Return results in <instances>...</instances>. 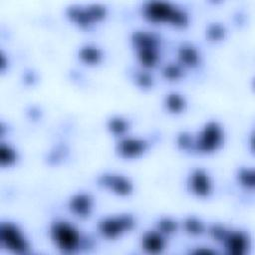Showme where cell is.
I'll return each instance as SVG.
<instances>
[{"mask_svg": "<svg viewBox=\"0 0 255 255\" xmlns=\"http://www.w3.org/2000/svg\"><path fill=\"white\" fill-rule=\"evenodd\" d=\"M105 132L113 139L132 132L133 121L123 113H111L103 120Z\"/></svg>", "mask_w": 255, "mask_h": 255, "instance_id": "18", "label": "cell"}, {"mask_svg": "<svg viewBox=\"0 0 255 255\" xmlns=\"http://www.w3.org/2000/svg\"><path fill=\"white\" fill-rule=\"evenodd\" d=\"M203 34L205 41L213 45H222L231 37L230 28L227 23L217 20L206 23Z\"/></svg>", "mask_w": 255, "mask_h": 255, "instance_id": "20", "label": "cell"}, {"mask_svg": "<svg viewBox=\"0 0 255 255\" xmlns=\"http://www.w3.org/2000/svg\"><path fill=\"white\" fill-rule=\"evenodd\" d=\"M160 109L169 117H181L188 113L190 109V100L188 96L180 90L170 89L165 91L160 97Z\"/></svg>", "mask_w": 255, "mask_h": 255, "instance_id": "17", "label": "cell"}, {"mask_svg": "<svg viewBox=\"0 0 255 255\" xmlns=\"http://www.w3.org/2000/svg\"><path fill=\"white\" fill-rule=\"evenodd\" d=\"M95 185L103 192L119 199H129L137 192L136 180L118 169H104L94 176Z\"/></svg>", "mask_w": 255, "mask_h": 255, "instance_id": "9", "label": "cell"}, {"mask_svg": "<svg viewBox=\"0 0 255 255\" xmlns=\"http://www.w3.org/2000/svg\"><path fill=\"white\" fill-rule=\"evenodd\" d=\"M182 185L186 194L198 201L212 199L217 192V181L209 168L203 165L190 166L185 172Z\"/></svg>", "mask_w": 255, "mask_h": 255, "instance_id": "10", "label": "cell"}, {"mask_svg": "<svg viewBox=\"0 0 255 255\" xmlns=\"http://www.w3.org/2000/svg\"><path fill=\"white\" fill-rule=\"evenodd\" d=\"M127 43L136 67L154 72L164 62L165 39L155 28L133 27L127 35Z\"/></svg>", "mask_w": 255, "mask_h": 255, "instance_id": "2", "label": "cell"}, {"mask_svg": "<svg viewBox=\"0 0 255 255\" xmlns=\"http://www.w3.org/2000/svg\"><path fill=\"white\" fill-rule=\"evenodd\" d=\"M0 246L13 255H29L33 252L31 238L18 222L11 219L0 222Z\"/></svg>", "mask_w": 255, "mask_h": 255, "instance_id": "11", "label": "cell"}, {"mask_svg": "<svg viewBox=\"0 0 255 255\" xmlns=\"http://www.w3.org/2000/svg\"><path fill=\"white\" fill-rule=\"evenodd\" d=\"M206 237L224 255H254V227L224 221L208 222Z\"/></svg>", "mask_w": 255, "mask_h": 255, "instance_id": "3", "label": "cell"}, {"mask_svg": "<svg viewBox=\"0 0 255 255\" xmlns=\"http://www.w3.org/2000/svg\"><path fill=\"white\" fill-rule=\"evenodd\" d=\"M139 224L136 213L130 210H121L103 214L94 226L98 240L107 243H116L133 233Z\"/></svg>", "mask_w": 255, "mask_h": 255, "instance_id": "6", "label": "cell"}, {"mask_svg": "<svg viewBox=\"0 0 255 255\" xmlns=\"http://www.w3.org/2000/svg\"><path fill=\"white\" fill-rule=\"evenodd\" d=\"M208 221L197 214H186L180 218V232L186 236L196 239L206 236Z\"/></svg>", "mask_w": 255, "mask_h": 255, "instance_id": "19", "label": "cell"}, {"mask_svg": "<svg viewBox=\"0 0 255 255\" xmlns=\"http://www.w3.org/2000/svg\"><path fill=\"white\" fill-rule=\"evenodd\" d=\"M70 216L54 214L46 223L45 233L50 245L60 254L78 255L95 247L98 238L90 237Z\"/></svg>", "mask_w": 255, "mask_h": 255, "instance_id": "1", "label": "cell"}, {"mask_svg": "<svg viewBox=\"0 0 255 255\" xmlns=\"http://www.w3.org/2000/svg\"><path fill=\"white\" fill-rule=\"evenodd\" d=\"M74 58L79 65L86 69H99L105 65L108 54L100 43L86 40L76 46Z\"/></svg>", "mask_w": 255, "mask_h": 255, "instance_id": "14", "label": "cell"}, {"mask_svg": "<svg viewBox=\"0 0 255 255\" xmlns=\"http://www.w3.org/2000/svg\"><path fill=\"white\" fill-rule=\"evenodd\" d=\"M188 254H195V255H220L219 249L214 244H195L190 245L187 251Z\"/></svg>", "mask_w": 255, "mask_h": 255, "instance_id": "24", "label": "cell"}, {"mask_svg": "<svg viewBox=\"0 0 255 255\" xmlns=\"http://www.w3.org/2000/svg\"><path fill=\"white\" fill-rule=\"evenodd\" d=\"M173 60L189 74L200 71L205 65V55L202 48L187 39L177 42L173 47Z\"/></svg>", "mask_w": 255, "mask_h": 255, "instance_id": "13", "label": "cell"}, {"mask_svg": "<svg viewBox=\"0 0 255 255\" xmlns=\"http://www.w3.org/2000/svg\"><path fill=\"white\" fill-rule=\"evenodd\" d=\"M21 160V153L19 149L11 142H0V166L5 168H12L16 166Z\"/></svg>", "mask_w": 255, "mask_h": 255, "instance_id": "23", "label": "cell"}, {"mask_svg": "<svg viewBox=\"0 0 255 255\" xmlns=\"http://www.w3.org/2000/svg\"><path fill=\"white\" fill-rule=\"evenodd\" d=\"M152 225L171 239L180 232V218L170 214H160L154 218Z\"/></svg>", "mask_w": 255, "mask_h": 255, "instance_id": "22", "label": "cell"}, {"mask_svg": "<svg viewBox=\"0 0 255 255\" xmlns=\"http://www.w3.org/2000/svg\"><path fill=\"white\" fill-rule=\"evenodd\" d=\"M138 16L150 27H168L186 30L192 24V14L181 4L168 0L142 1L137 8Z\"/></svg>", "mask_w": 255, "mask_h": 255, "instance_id": "5", "label": "cell"}, {"mask_svg": "<svg viewBox=\"0 0 255 255\" xmlns=\"http://www.w3.org/2000/svg\"><path fill=\"white\" fill-rule=\"evenodd\" d=\"M170 240V237L151 224L139 233L137 247L145 255H162L167 251Z\"/></svg>", "mask_w": 255, "mask_h": 255, "instance_id": "15", "label": "cell"}, {"mask_svg": "<svg viewBox=\"0 0 255 255\" xmlns=\"http://www.w3.org/2000/svg\"><path fill=\"white\" fill-rule=\"evenodd\" d=\"M158 74L160 79L166 83L177 84L185 81L190 75L184 68H182L173 59L167 60L160 65L158 68Z\"/></svg>", "mask_w": 255, "mask_h": 255, "instance_id": "21", "label": "cell"}, {"mask_svg": "<svg viewBox=\"0 0 255 255\" xmlns=\"http://www.w3.org/2000/svg\"><path fill=\"white\" fill-rule=\"evenodd\" d=\"M62 14L71 27L82 32H90L107 22L111 9L102 2L70 3L62 9Z\"/></svg>", "mask_w": 255, "mask_h": 255, "instance_id": "7", "label": "cell"}, {"mask_svg": "<svg viewBox=\"0 0 255 255\" xmlns=\"http://www.w3.org/2000/svg\"><path fill=\"white\" fill-rule=\"evenodd\" d=\"M232 182L242 195L255 197V161L237 163L232 170Z\"/></svg>", "mask_w": 255, "mask_h": 255, "instance_id": "16", "label": "cell"}, {"mask_svg": "<svg viewBox=\"0 0 255 255\" xmlns=\"http://www.w3.org/2000/svg\"><path fill=\"white\" fill-rule=\"evenodd\" d=\"M66 213L77 221H87L95 216L98 198L92 190L78 188L71 191L64 200Z\"/></svg>", "mask_w": 255, "mask_h": 255, "instance_id": "12", "label": "cell"}, {"mask_svg": "<svg viewBox=\"0 0 255 255\" xmlns=\"http://www.w3.org/2000/svg\"><path fill=\"white\" fill-rule=\"evenodd\" d=\"M229 140L226 124L219 118L204 119L194 130L188 129V146L186 154L211 157L221 153Z\"/></svg>", "mask_w": 255, "mask_h": 255, "instance_id": "4", "label": "cell"}, {"mask_svg": "<svg viewBox=\"0 0 255 255\" xmlns=\"http://www.w3.org/2000/svg\"><path fill=\"white\" fill-rule=\"evenodd\" d=\"M155 142L151 136L143 133L129 132L113 139V153L122 161L136 162L144 159L152 152Z\"/></svg>", "mask_w": 255, "mask_h": 255, "instance_id": "8", "label": "cell"}]
</instances>
